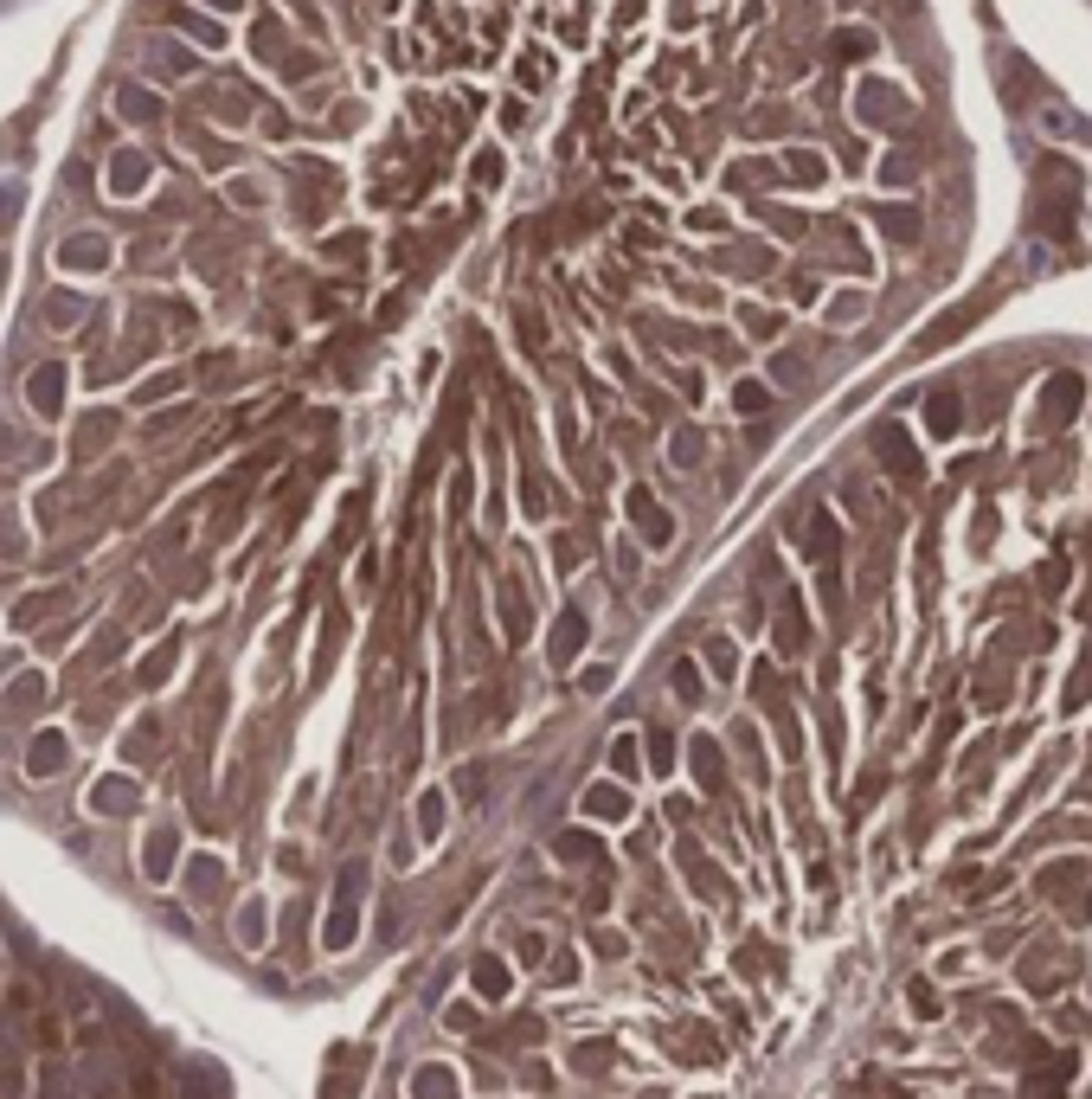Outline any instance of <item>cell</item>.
Returning <instances> with one entry per match:
<instances>
[{
    "mask_svg": "<svg viewBox=\"0 0 1092 1099\" xmlns=\"http://www.w3.org/2000/svg\"><path fill=\"white\" fill-rule=\"evenodd\" d=\"M476 984H482V990H488V997H495V990H501V984H508V977H501V965H482V971H476Z\"/></svg>",
    "mask_w": 1092,
    "mask_h": 1099,
    "instance_id": "ba28073f",
    "label": "cell"
},
{
    "mask_svg": "<svg viewBox=\"0 0 1092 1099\" xmlns=\"http://www.w3.org/2000/svg\"><path fill=\"white\" fill-rule=\"evenodd\" d=\"M630 508H636V521H643V534H649V540H668V521H655V501L643 495V488L630 495Z\"/></svg>",
    "mask_w": 1092,
    "mask_h": 1099,
    "instance_id": "277c9868",
    "label": "cell"
},
{
    "mask_svg": "<svg viewBox=\"0 0 1092 1099\" xmlns=\"http://www.w3.org/2000/svg\"><path fill=\"white\" fill-rule=\"evenodd\" d=\"M59 753H65V746H59V740H52V733H46V740H39V746H33V771H39V778H46V771H52V765H59Z\"/></svg>",
    "mask_w": 1092,
    "mask_h": 1099,
    "instance_id": "5b68a950",
    "label": "cell"
},
{
    "mask_svg": "<svg viewBox=\"0 0 1092 1099\" xmlns=\"http://www.w3.org/2000/svg\"><path fill=\"white\" fill-rule=\"evenodd\" d=\"M887 232H893V238H912V232H919V219H912V212H887Z\"/></svg>",
    "mask_w": 1092,
    "mask_h": 1099,
    "instance_id": "52a82bcc",
    "label": "cell"
},
{
    "mask_svg": "<svg viewBox=\"0 0 1092 1099\" xmlns=\"http://www.w3.org/2000/svg\"><path fill=\"white\" fill-rule=\"evenodd\" d=\"M1073 405H1080V373H1060V379H1047V418H1060V425H1067V418H1073Z\"/></svg>",
    "mask_w": 1092,
    "mask_h": 1099,
    "instance_id": "7a4b0ae2",
    "label": "cell"
},
{
    "mask_svg": "<svg viewBox=\"0 0 1092 1099\" xmlns=\"http://www.w3.org/2000/svg\"><path fill=\"white\" fill-rule=\"evenodd\" d=\"M958 418H964L958 392H932V431H938V438H951V431H958Z\"/></svg>",
    "mask_w": 1092,
    "mask_h": 1099,
    "instance_id": "3957f363",
    "label": "cell"
},
{
    "mask_svg": "<svg viewBox=\"0 0 1092 1099\" xmlns=\"http://www.w3.org/2000/svg\"><path fill=\"white\" fill-rule=\"evenodd\" d=\"M874 451H881V457H887V470H893V477H906V482H912V477H919V457H912V444H906V438H899V431H893V425H881V438H874Z\"/></svg>",
    "mask_w": 1092,
    "mask_h": 1099,
    "instance_id": "6da1fadb",
    "label": "cell"
},
{
    "mask_svg": "<svg viewBox=\"0 0 1092 1099\" xmlns=\"http://www.w3.org/2000/svg\"><path fill=\"white\" fill-rule=\"evenodd\" d=\"M1092 695V649H1086V662H1080V675H1073V688H1067V708H1080V701Z\"/></svg>",
    "mask_w": 1092,
    "mask_h": 1099,
    "instance_id": "8992f818",
    "label": "cell"
}]
</instances>
